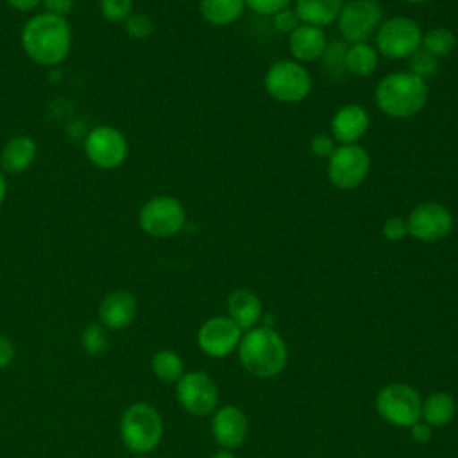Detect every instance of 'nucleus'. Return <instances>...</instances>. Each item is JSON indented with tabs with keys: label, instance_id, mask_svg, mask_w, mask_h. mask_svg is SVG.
<instances>
[{
	"label": "nucleus",
	"instance_id": "f257e3e1",
	"mask_svg": "<svg viewBox=\"0 0 458 458\" xmlns=\"http://www.w3.org/2000/svg\"><path fill=\"white\" fill-rule=\"evenodd\" d=\"M428 81L410 70L390 72L379 79L374 88L376 107L395 120H404L419 114L428 102Z\"/></svg>",
	"mask_w": 458,
	"mask_h": 458
},
{
	"label": "nucleus",
	"instance_id": "f03ea898",
	"mask_svg": "<svg viewBox=\"0 0 458 458\" xmlns=\"http://www.w3.org/2000/svg\"><path fill=\"white\" fill-rule=\"evenodd\" d=\"M21 47L38 64H59L70 52L72 30L63 16L39 13L32 16L21 30Z\"/></svg>",
	"mask_w": 458,
	"mask_h": 458
},
{
	"label": "nucleus",
	"instance_id": "7ed1b4c3",
	"mask_svg": "<svg viewBox=\"0 0 458 458\" xmlns=\"http://www.w3.org/2000/svg\"><path fill=\"white\" fill-rule=\"evenodd\" d=\"M238 358L242 367L256 377H274L286 367L288 349L270 326L249 329L238 344Z\"/></svg>",
	"mask_w": 458,
	"mask_h": 458
},
{
	"label": "nucleus",
	"instance_id": "20e7f679",
	"mask_svg": "<svg viewBox=\"0 0 458 458\" xmlns=\"http://www.w3.org/2000/svg\"><path fill=\"white\" fill-rule=\"evenodd\" d=\"M120 435L125 447L136 454H145L157 447L163 437V419L147 403L131 404L120 420Z\"/></svg>",
	"mask_w": 458,
	"mask_h": 458
},
{
	"label": "nucleus",
	"instance_id": "39448f33",
	"mask_svg": "<svg viewBox=\"0 0 458 458\" xmlns=\"http://www.w3.org/2000/svg\"><path fill=\"white\" fill-rule=\"evenodd\" d=\"M265 91L281 104H299L306 100L313 88L308 68L293 59H281L268 66L263 77Z\"/></svg>",
	"mask_w": 458,
	"mask_h": 458
},
{
	"label": "nucleus",
	"instance_id": "423d86ee",
	"mask_svg": "<svg viewBox=\"0 0 458 458\" xmlns=\"http://www.w3.org/2000/svg\"><path fill=\"white\" fill-rule=\"evenodd\" d=\"M422 34V27L413 18L392 16L383 20L376 30L374 47L386 59H408L420 48Z\"/></svg>",
	"mask_w": 458,
	"mask_h": 458
},
{
	"label": "nucleus",
	"instance_id": "0eeeda50",
	"mask_svg": "<svg viewBox=\"0 0 458 458\" xmlns=\"http://www.w3.org/2000/svg\"><path fill=\"white\" fill-rule=\"evenodd\" d=\"M377 415L392 426L410 428L420 420L422 397L408 383H388L376 394Z\"/></svg>",
	"mask_w": 458,
	"mask_h": 458
},
{
	"label": "nucleus",
	"instance_id": "6e6552de",
	"mask_svg": "<svg viewBox=\"0 0 458 458\" xmlns=\"http://www.w3.org/2000/svg\"><path fill=\"white\" fill-rule=\"evenodd\" d=\"M138 224L148 236L168 238L184 229L186 209L182 202L172 195H156L140 208Z\"/></svg>",
	"mask_w": 458,
	"mask_h": 458
},
{
	"label": "nucleus",
	"instance_id": "1a4fd4ad",
	"mask_svg": "<svg viewBox=\"0 0 458 458\" xmlns=\"http://www.w3.org/2000/svg\"><path fill=\"white\" fill-rule=\"evenodd\" d=\"M381 21L383 7L377 0H347L338 13L336 27L342 41L352 45L374 38Z\"/></svg>",
	"mask_w": 458,
	"mask_h": 458
},
{
	"label": "nucleus",
	"instance_id": "9d476101",
	"mask_svg": "<svg viewBox=\"0 0 458 458\" xmlns=\"http://www.w3.org/2000/svg\"><path fill=\"white\" fill-rule=\"evenodd\" d=\"M370 154L360 143L336 145L327 159V179L336 190H354L370 172Z\"/></svg>",
	"mask_w": 458,
	"mask_h": 458
},
{
	"label": "nucleus",
	"instance_id": "9b49d317",
	"mask_svg": "<svg viewBox=\"0 0 458 458\" xmlns=\"http://www.w3.org/2000/svg\"><path fill=\"white\" fill-rule=\"evenodd\" d=\"M406 225H408V234L424 243H433L444 240L454 225L453 213L447 206L428 200V202H419L415 204L408 216H406Z\"/></svg>",
	"mask_w": 458,
	"mask_h": 458
},
{
	"label": "nucleus",
	"instance_id": "f8f14e48",
	"mask_svg": "<svg viewBox=\"0 0 458 458\" xmlns=\"http://www.w3.org/2000/svg\"><path fill=\"white\" fill-rule=\"evenodd\" d=\"M179 404L193 417H206L216 410L218 386L211 376L200 370L184 372L175 386Z\"/></svg>",
	"mask_w": 458,
	"mask_h": 458
},
{
	"label": "nucleus",
	"instance_id": "ddd939ff",
	"mask_svg": "<svg viewBox=\"0 0 458 458\" xmlns=\"http://www.w3.org/2000/svg\"><path fill=\"white\" fill-rule=\"evenodd\" d=\"M84 152L95 166L113 170L125 161L129 154V145L125 136L118 129L109 125H98L86 136Z\"/></svg>",
	"mask_w": 458,
	"mask_h": 458
},
{
	"label": "nucleus",
	"instance_id": "4468645a",
	"mask_svg": "<svg viewBox=\"0 0 458 458\" xmlns=\"http://www.w3.org/2000/svg\"><path fill=\"white\" fill-rule=\"evenodd\" d=\"M242 340V329L229 317H211L208 318L199 333L197 342L200 351L209 358H225Z\"/></svg>",
	"mask_w": 458,
	"mask_h": 458
},
{
	"label": "nucleus",
	"instance_id": "2eb2a0df",
	"mask_svg": "<svg viewBox=\"0 0 458 458\" xmlns=\"http://www.w3.org/2000/svg\"><path fill=\"white\" fill-rule=\"evenodd\" d=\"M211 433L222 449H238L249 437V419L234 404L215 410L211 419Z\"/></svg>",
	"mask_w": 458,
	"mask_h": 458
},
{
	"label": "nucleus",
	"instance_id": "dca6fc26",
	"mask_svg": "<svg viewBox=\"0 0 458 458\" xmlns=\"http://www.w3.org/2000/svg\"><path fill=\"white\" fill-rule=\"evenodd\" d=\"M370 116L360 104H345L335 111L329 122V134L340 145L358 143L369 131Z\"/></svg>",
	"mask_w": 458,
	"mask_h": 458
},
{
	"label": "nucleus",
	"instance_id": "f3484780",
	"mask_svg": "<svg viewBox=\"0 0 458 458\" xmlns=\"http://www.w3.org/2000/svg\"><path fill=\"white\" fill-rule=\"evenodd\" d=\"M327 41L329 39L322 27L301 23L292 34H288V50L293 61L308 64L322 57Z\"/></svg>",
	"mask_w": 458,
	"mask_h": 458
},
{
	"label": "nucleus",
	"instance_id": "a211bd4d",
	"mask_svg": "<svg viewBox=\"0 0 458 458\" xmlns=\"http://www.w3.org/2000/svg\"><path fill=\"white\" fill-rule=\"evenodd\" d=\"M100 322L107 329H123L136 317V297L127 290L109 292L98 308Z\"/></svg>",
	"mask_w": 458,
	"mask_h": 458
},
{
	"label": "nucleus",
	"instance_id": "6ab92c4d",
	"mask_svg": "<svg viewBox=\"0 0 458 458\" xmlns=\"http://www.w3.org/2000/svg\"><path fill=\"white\" fill-rule=\"evenodd\" d=\"M227 317L234 320L242 331H249L259 322L263 315V306L254 292L247 288H238L233 290L227 297Z\"/></svg>",
	"mask_w": 458,
	"mask_h": 458
},
{
	"label": "nucleus",
	"instance_id": "aec40b11",
	"mask_svg": "<svg viewBox=\"0 0 458 458\" xmlns=\"http://www.w3.org/2000/svg\"><path fill=\"white\" fill-rule=\"evenodd\" d=\"M344 0H293V9L301 23L327 27L336 21Z\"/></svg>",
	"mask_w": 458,
	"mask_h": 458
},
{
	"label": "nucleus",
	"instance_id": "412c9836",
	"mask_svg": "<svg viewBox=\"0 0 458 458\" xmlns=\"http://www.w3.org/2000/svg\"><path fill=\"white\" fill-rule=\"evenodd\" d=\"M36 157V143L30 136H14L11 138L0 156L2 168L9 174H20L27 170Z\"/></svg>",
	"mask_w": 458,
	"mask_h": 458
},
{
	"label": "nucleus",
	"instance_id": "4be33fe9",
	"mask_svg": "<svg viewBox=\"0 0 458 458\" xmlns=\"http://www.w3.org/2000/svg\"><path fill=\"white\" fill-rule=\"evenodd\" d=\"M245 0H200L199 11L204 21L213 27H227L240 20L245 11Z\"/></svg>",
	"mask_w": 458,
	"mask_h": 458
},
{
	"label": "nucleus",
	"instance_id": "5701e85b",
	"mask_svg": "<svg viewBox=\"0 0 458 458\" xmlns=\"http://www.w3.org/2000/svg\"><path fill=\"white\" fill-rule=\"evenodd\" d=\"M377 64H379V54L376 47L370 45L369 41L347 45L345 68H347V73H351L352 77H358V79L369 77L377 70Z\"/></svg>",
	"mask_w": 458,
	"mask_h": 458
},
{
	"label": "nucleus",
	"instance_id": "b1692460",
	"mask_svg": "<svg viewBox=\"0 0 458 458\" xmlns=\"http://www.w3.org/2000/svg\"><path fill=\"white\" fill-rule=\"evenodd\" d=\"M456 413V404L451 394L447 392H433L422 401V422L431 428H442L453 420Z\"/></svg>",
	"mask_w": 458,
	"mask_h": 458
},
{
	"label": "nucleus",
	"instance_id": "393cba45",
	"mask_svg": "<svg viewBox=\"0 0 458 458\" xmlns=\"http://www.w3.org/2000/svg\"><path fill=\"white\" fill-rule=\"evenodd\" d=\"M152 372L163 383H177L184 374V363L181 356L170 349H161L152 356Z\"/></svg>",
	"mask_w": 458,
	"mask_h": 458
},
{
	"label": "nucleus",
	"instance_id": "a878e982",
	"mask_svg": "<svg viewBox=\"0 0 458 458\" xmlns=\"http://www.w3.org/2000/svg\"><path fill=\"white\" fill-rule=\"evenodd\" d=\"M345 54H347V43L342 39H333V41H327V47L322 57L318 59L326 75L335 82L344 81V77L347 75Z\"/></svg>",
	"mask_w": 458,
	"mask_h": 458
},
{
	"label": "nucleus",
	"instance_id": "bb28decb",
	"mask_svg": "<svg viewBox=\"0 0 458 458\" xmlns=\"http://www.w3.org/2000/svg\"><path fill=\"white\" fill-rule=\"evenodd\" d=\"M420 48L437 59L449 55L456 48V36L447 27H433L422 34Z\"/></svg>",
	"mask_w": 458,
	"mask_h": 458
},
{
	"label": "nucleus",
	"instance_id": "cd10ccee",
	"mask_svg": "<svg viewBox=\"0 0 458 458\" xmlns=\"http://www.w3.org/2000/svg\"><path fill=\"white\" fill-rule=\"evenodd\" d=\"M410 72L422 77L424 81H428L429 77H433L438 72V59L433 57L431 54H428L426 50L419 48L415 54H411L410 57Z\"/></svg>",
	"mask_w": 458,
	"mask_h": 458
},
{
	"label": "nucleus",
	"instance_id": "c85d7f7f",
	"mask_svg": "<svg viewBox=\"0 0 458 458\" xmlns=\"http://www.w3.org/2000/svg\"><path fill=\"white\" fill-rule=\"evenodd\" d=\"M81 344L82 347L89 352V354H102L107 351L109 347V340L106 331L102 329L100 324H91L84 329L82 336H81Z\"/></svg>",
	"mask_w": 458,
	"mask_h": 458
},
{
	"label": "nucleus",
	"instance_id": "c756f323",
	"mask_svg": "<svg viewBox=\"0 0 458 458\" xmlns=\"http://www.w3.org/2000/svg\"><path fill=\"white\" fill-rule=\"evenodd\" d=\"M100 13L109 21H125L132 13V0H100Z\"/></svg>",
	"mask_w": 458,
	"mask_h": 458
},
{
	"label": "nucleus",
	"instance_id": "7c9ffc66",
	"mask_svg": "<svg viewBox=\"0 0 458 458\" xmlns=\"http://www.w3.org/2000/svg\"><path fill=\"white\" fill-rule=\"evenodd\" d=\"M123 25L132 39H147L152 34V21L143 13H131Z\"/></svg>",
	"mask_w": 458,
	"mask_h": 458
},
{
	"label": "nucleus",
	"instance_id": "2f4dec72",
	"mask_svg": "<svg viewBox=\"0 0 458 458\" xmlns=\"http://www.w3.org/2000/svg\"><path fill=\"white\" fill-rule=\"evenodd\" d=\"M299 25H301V20H299V16H297V13H295L293 7H286V9H283V11H279V13H276V14L272 16V27H274V30L279 32V34L288 36V34H292Z\"/></svg>",
	"mask_w": 458,
	"mask_h": 458
},
{
	"label": "nucleus",
	"instance_id": "473e14b6",
	"mask_svg": "<svg viewBox=\"0 0 458 458\" xmlns=\"http://www.w3.org/2000/svg\"><path fill=\"white\" fill-rule=\"evenodd\" d=\"M293 0H245V7L259 16H274L292 5Z\"/></svg>",
	"mask_w": 458,
	"mask_h": 458
},
{
	"label": "nucleus",
	"instance_id": "72a5a7b5",
	"mask_svg": "<svg viewBox=\"0 0 458 458\" xmlns=\"http://www.w3.org/2000/svg\"><path fill=\"white\" fill-rule=\"evenodd\" d=\"M381 234L388 242H401L408 236V225L404 216H388L381 225Z\"/></svg>",
	"mask_w": 458,
	"mask_h": 458
},
{
	"label": "nucleus",
	"instance_id": "f704fd0d",
	"mask_svg": "<svg viewBox=\"0 0 458 458\" xmlns=\"http://www.w3.org/2000/svg\"><path fill=\"white\" fill-rule=\"evenodd\" d=\"M310 150L313 156L320 157V159H329V156L335 152L336 148V141L331 138V134H324V132H317L310 138Z\"/></svg>",
	"mask_w": 458,
	"mask_h": 458
},
{
	"label": "nucleus",
	"instance_id": "c9c22d12",
	"mask_svg": "<svg viewBox=\"0 0 458 458\" xmlns=\"http://www.w3.org/2000/svg\"><path fill=\"white\" fill-rule=\"evenodd\" d=\"M47 11L45 13H50V14H55V16H66L68 13H72L73 9V0H43Z\"/></svg>",
	"mask_w": 458,
	"mask_h": 458
},
{
	"label": "nucleus",
	"instance_id": "e433bc0d",
	"mask_svg": "<svg viewBox=\"0 0 458 458\" xmlns=\"http://www.w3.org/2000/svg\"><path fill=\"white\" fill-rule=\"evenodd\" d=\"M410 431H411V438H413L417 444H428V442L433 438L431 426H428L426 422H420V420H417L415 424H411V426H410Z\"/></svg>",
	"mask_w": 458,
	"mask_h": 458
},
{
	"label": "nucleus",
	"instance_id": "4c0bfd02",
	"mask_svg": "<svg viewBox=\"0 0 458 458\" xmlns=\"http://www.w3.org/2000/svg\"><path fill=\"white\" fill-rule=\"evenodd\" d=\"M13 360H14V345L9 338L0 335V369L11 365Z\"/></svg>",
	"mask_w": 458,
	"mask_h": 458
},
{
	"label": "nucleus",
	"instance_id": "58836bf2",
	"mask_svg": "<svg viewBox=\"0 0 458 458\" xmlns=\"http://www.w3.org/2000/svg\"><path fill=\"white\" fill-rule=\"evenodd\" d=\"M11 7H14L16 11H21V13H29L32 9H36L43 0H5Z\"/></svg>",
	"mask_w": 458,
	"mask_h": 458
},
{
	"label": "nucleus",
	"instance_id": "ea45409f",
	"mask_svg": "<svg viewBox=\"0 0 458 458\" xmlns=\"http://www.w3.org/2000/svg\"><path fill=\"white\" fill-rule=\"evenodd\" d=\"M211 458H234V454L229 449H220L218 453H215Z\"/></svg>",
	"mask_w": 458,
	"mask_h": 458
},
{
	"label": "nucleus",
	"instance_id": "a19ab883",
	"mask_svg": "<svg viewBox=\"0 0 458 458\" xmlns=\"http://www.w3.org/2000/svg\"><path fill=\"white\" fill-rule=\"evenodd\" d=\"M5 191H7V184H5L4 175L0 174V204H2V200H4V197H5Z\"/></svg>",
	"mask_w": 458,
	"mask_h": 458
},
{
	"label": "nucleus",
	"instance_id": "79ce46f5",
	"mask_svg": "<svg viewBox=\"0 0 458 458\" xmlns=\"http://www.w3.org/2000/svg\"><path fill=\"white\" fill-rule=\"evenodd\" d=\"M408 4H426V2H431V0H404Z\"/></svg>",
	"mask_w": 458,
	"mask_h": 458
},
{
	"label": "nucleus",
	"instance_id": "37998d69",
	"mask_svg": "<svg viewBox=\"0 0 458 458\" xmlns=\"http://www.w3.org/2000/svg\"><path fill=\"white\" fill-rule=\"evenodd\" d=\"M138 458H150V456H138Z\"/></svg>",
	"mask_w": 458,
	"mask_h": 458
}]
</instances>
